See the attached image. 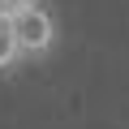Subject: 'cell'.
<instances>
[{
	"label": "cell",
	"instance_id": "6da1fadb",
	"mask_svg": "<svg viewBox=\"0 0 129 129\" xmlns=\"http://www.w3.org/2000/svg\"><path fill=\"white\" fill-rule=\"evenodd\" d=\"M13 30H17V43H22V60H47L52 47H56V39H60L56 13L43 5V0L13 17Z\"/></svg>",
	"mask_w": 129,
	"mask_h": 129
},
{
	"label": "cell",
	"instance_id": "7a4b0ae2",
	"mask_svg": "<svg viewBox=\"0 0 129 129\" xmlns=\"http://www.w3.org/2000/svg\"><path fill=\"white\" fill-rule=\"evenodd\" d=\"M22 64V43L13 30V17H0V73H13Z\"/></svg>",
	"mask_w": 129,
	"mask_h": 129
},
{
	"label": "cell",
	"instance_id": "3957f363",
	"mask_svg": "<svg viewBox=\"0 0 129 129\" xmlns=\"http://www.w3.org/2000/svg\"><path fill=\"white\" fill-rule=\"evenodd\" d=\"M30 5H39V0H0V17H17V13H26Z\"/></svg>",
	"mask_w": 129,
	"mask_h": 129
}]
</instances>
